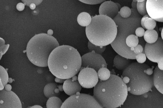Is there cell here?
Returning <instances> with one entry per match:
<instances>
[{
    "label": "cell",
    "instance_id": "cell-1",
    "mask_svg": "<svg viewBox=\"0 0 163 108\" xmlns=\"http://www.w3.org/2000/svg\"><path fill=\"white\" fill-rule=\"evenodd\" d=\"M48 65L56 77L67 79L78 73L82 65L81 57L75 48L62 45L55 48L50 55Z\"/></svg>",
    "mask_w": 163,
    "mask_h": 108
},
{
    "label": "cell",
    "instance_id": "cell-2",
    "mask_svg": "<svg viewBox=\"0 0 163 108\" xmlns=\"http://www.w3.org/2000/svg\"><path fill=\"white\" fill-rule=\"evenodd\" d=\"M128 94L126 84L121 78L115 75H111L107 80H99L93 90V97L102 108L121 107Z\"/></svg>",
    "mask_w": 163,
    "mask_h": 108
},
{
    "label": "cell",
    "instance_id": "cell-3",
    "mask_svg": "<svg viewBox=\"0 0 163 108\" xmlns=\"http://www.w3.org/2000/svg\"><path fill=\"white\" fill-rule=\"evenodd\" d=\"M121 78L126 85L128 92L134 95L148 93L154 85L153 69L144 63H132L123 71Z\"/></svg>",
    "mask_w": 163,
    "mask_h": 108
},
{
    "label": "cell",
    "instance_id": "cell-4",
    "mask_svg": "<svg viewBox=\"0 0 163 108\" xmlns=\"http://www.w3.org/2000/svg\"><path fill=\"white\" fill-rule=\"evenodd\" d=\"M131 9L132 14L128 18L122 17L119 12L118 14L113 20L117 25V33L114 41L111 44L119 55L128 59L134 60L136 59L137 55L127 46L126 40L129 35L135 34L136 30L141 25L140 14L137 10L133 8Z\"/></svg>",
    "mask_w": 163,
    "mask_h": 108
},
{
    "label": "cell",
    "instance_id": "cell-5",
    "mask_svg": "<svg viewBox=\"0 0 163 108\" xmlns=\"http://www.w3.org/2000/svg\"><path fill=\"white\" fill-rule=\"evenodd\" d=\"M92 18L91 22L85 29L89 41L98 46H106L111 44L117 33L115 21L105 15H96Z\"/></svg>",
    "mask_w": 163,
    "mask_h": 108
},
{
    "label": "cell",
    "instance_id": "cell-6",
    "mask_svg": "<svg viewBox=\"0 0 163 108\" xmlns=\"http://www.w3.org/2000/svg\"><path fill=\"white\" fill-rule=\"evenodd\" d=\"M57 40L45 33L35 35L27 44L26 51L29 59L39 67L48 66V61L52 52L59 46Z\"/></svg>",
    "mask_w": 163,
    "mask_h": 108
},
{
    "label": "cell",
    "instance_id": "cell-7",
    "mask_svg": "<svg viewBox=\"0 0 163 108\" xmlns=\"http://www.w3.org/2000/svg\"><path fill=\"white\" fill-rule=\"evenodd\" d=\"M61 108H102L93 96L80 92L67 99Z\"/></svg>",
    "mask_w": 163,
    "mask_h": 108
},
{
    "label": "cell",
    "instance_id": "cell-8",
    "mask_svg": "<svg viewBox=\"0 0 163 108\" xmlns=\"http://www.w3.org/2000/svg\"><path fill=\"white\" fill-rule=\"evenodd\" d=\"M82 65L80 71L86 67L93 68L97 72L102 67H107L106 62L99 54L94 51L85 54L81 57Z\"/></svg>",
    "mask_w": 163,
    "mask_h": 108
},
{
    "label": "cell",
    "instance_id": "cell-9",
    "mask_svg": "<svg viewBox=\"0 0 163 108\" xmlns=\"http://www.w3.org/2000/svg\"><path fill=\"white\" fill-rule=\"evenodd\" d=\"M144 53L151 61L158 63L163 60V40L158 37L156 41L153 43H146Z\"/></svg>",
    "mask_w": 163,
    "mask_h": 108
},
{
    "label": "cell",
    "instance_id": "cell-10",
    "mask_svg": "<svg viewBox=\"0 0 163 108\" xmlns=\"http://www.w3.org/2000/svg\"><path fill=\"white\" fill-rule=\"evenodd\" d=\"M98 79L97 72L90 67H86L80 70L78 77L81 86L86 88H91L95 86Z\"/></svg>",
    "mask_w": 163,
    "mask_h": 108
},
{
    "label": "cell",
    "instance_id": "cell-11",
    "mask_svg": "<svg viewBox=\"0 0 163 108\" xmlns=\"http://www.w3.org/2000/svg\"><path fill=\"white\" fill-rule=\"evenodd\" d=\"M19 98L14 92L3 89L0 91V108H22Z\"/></svg>",
    "mask_w": 163,
    "mask_h": 108
},
{
    "label": "cell",
    "instance_id": "cell-12",
    "mask_svg": "<svg viewBox=\"0 0 163 108\" xmlns=\"http://www.w3.org/2000/svg\"><path fill=\"white\" fill-rule=\"evenodd\" d=\"M148 14L156 21L163 22V0H147Z\"/></svg>",
    "mask_w": 163,
    "mask_h": 108
},
{
    "label": "cell",
    "instance_id": "cell-13",
    "mask_svg": "<svg viewBox=\"0 0 163 108\" xmlns=\"http://www.w3.org/2000/svg\"><path fill=\"white\" fill-rule=\"evenodd\" d=\"M82 87L77 76L76 75L66 79L63 84L64 91L67 95L70 96L75 95L77 93L80 92Z\"/></svg>",
    "mask_w": 163,
    "mask_h": 108
},
{
    "label": "cell",
    "instance_id": "cell-14",
    "mask_svg": "<svg viewBox=\"0 0 163 108\" xmlns=\"http://www.w3.org/2000/svg\"><path fill=\"white\" fill-rule=\"evenodd\" d=\"M119 10L116 4L111 1L103 3L99 8V15L109 17L112 20L118 14Z\"/></svg>",
    "mask_w": 163,
    "mask_h": 108
},
{
    "label": "cell",
    "instance_id": "cell-15",
    "mask_svg": "<svg viewBox=\"0 0 163 108\" xmlns=\"http://www.w3.org/2000/svg\"><path fill=\"white\" fill-rule=\"evenodd\" d=\"M153 82L156 89L163 94V70H160L158 66L153 71Z\"/></svg>",
    "mask_w": 163,
    "mask_h": 108
},
{
    "label": "cell",
    "instance_id": "cell-16",
    "mask_svg": "<svg viewBox=\"0 0 163 108\" xmlns=\"http://www.w3.org/2000/svg\"><path fill=\"white\" fill-rule=\"evenodd\" d=\"M132 63L130 59H128L119 55H117L114 61V66L119 70L124 71Z\"/></svg>",
    "mask_w": 163,
    "mask_h": 108
},
{
    "label": "cell",
    "instance_id": "cell-17",
    "mask_svg": "<svg viewBox=\"0 0 163 108\" xmlns=\"http://www.w3.org/2000/svg\"><path fill=\"white\" fill-rule=\"evenodd\" d=\"M58 85L55 83H51L47 84L44 89V94L45 96L47 98L52 97L58 96L59 94L55 92V89L57 88Z\"/></svg>",
    "mask_w": 163,
    "mask_h": 108
},
{
    "label": "cell",
    "instance_id": "cell-18",
    "mask_svg": "<svg viewBox=\"0 0 163 108\" xmlns=\"http://www.w3.org/2000/svg\"><path fill=\"white\" fill-rule=\"evenodd\" d=\"M92 18L89 13L87 12H82L80 13L77 17L78 24L81 26L87 27L92 21Z\"/></svg>",
    "mask_w": 163,
    "mask_h": 108
},
{
    "label": "cell",
    "instance_id": "cell-19",
    "mask_svg": "<svg viewBox=\"0 0 163 108\" xmlns=\"http://www.w3.org/2000/svg\"><path fill=\"white\" fill-rule=\"evenodd\" d=\"M158 38L157 31L154 30H148L145 32L144 38L145 41L149 43H153L156 42Z\"/></svg>",
    "mask_w": 163,
    "mask_h": 108
},
{
    "label": "cell",
    "instance_id": "cell-20",
    "mask_svg": "<svg viewBox=\"0 0 163 108\" xmlns=\"http://www.w3.org/2000/svg\"><path fill=\"white\" fill-rule=\"evenodd\" d=\"M63 104L60 99L57 96L48 98L46 104L47 108H60Z\"/></svg>",
    "mask_w": 163,
    "mask_h": 108
},
{
    "label": "cell",
    "instance_id": "cell-21",
    "mask_svg": "<svg viewBox=\"0 0 163 108\" xmlns=\"http://www.w3.org/2000/svg\"><path fill=\"white\" fill-rule=\"evenodd\" d=\"M126 43L129 47L131 48V51H134V48L139 44V40L136 35H129L126 39Z\"/></svg>",
    "mask_w": 163,
    "mask_h": 108
},
{
    "label": "cell",
    "instance_id": "cell-22",
    "mask_svg": "<svg viewBox=\"0 0 163 108\" xmlns=\"http://www.w3.org/2000/svg\"><path fill=\"white\" fill-rule=\"evenodd\" d=\"M0 91H1L4 89V86L7 84L9 78L7 71L1 66H0Z\"/></svg>",
    "mask_w": 163,
    "mask_h": 108
},
{
    "label": "cell",
    "instance_id": "cell-23",
    "mask_svg": "<svg viewBox=\"0 0 163 108\" xmlns=\"http://www.w3.org/2000/svg\"><path fill=\"white\" fill-rule=\"evenodd\" d=\"M98 78L102 81L107 80L110 77V72L107 67H102L97 72Z\"/></svg>",
    "mask_w": 163,
    "mask_h": 108
},
{
    "label": "cell",
    "instance_id": "cell-24",
    "mask_svg": "<svg viewBox=\"0 0 163 108\" xmlns=\"http://www.w3.org/2000/svg\"><path fill=\"white\" fill-rule=\"evenodd\" d=\"M88 47L90 52L93 51L100 55L105 51L106 48V46H97L90 41H89L88 43Z\"/></svg>",
    "mask_w": 163,
    "mask_h": 108
},
{
    "label": "cell",
    "instance_id": "cell-25",
    "mask_svg": "<svg viewBox=\"0 0 163 108\" xmlns=\"http://www.w3.org/2000/svg\"><path fill=\"white\" fill-rule=\"evenodd\" d=\"M147 0L143 2H137V8L139 14L144 16L148 14L146 8Z\"/></svg>",
    "mask_w": 163,
    "mask_h": 108
},
{
    "label": "cell",
    "instance_id": "cell-26",
    "mask_svg": "<svg viewBox=\"0 0 163 108\" xmlns=\"http://www.w3.org/2000/svg\"><path fill=\"white\" fill-rule=\"evenodd\" d=\"M144 25L145 28L148 30H153L156 26V22L155 20L150 17L145 21Z\"/></svg>",
    "mask_w": 163,
    "mask_h": 108
},
{
    "label": "cell",
    "instance_id": "cell-27",
    "mask_svg": "<svg viewBox=\"0 0 163 108\" xmlns=\"http://www.w3.org/2000/svg\"><path fill=\"white\" fill-rule=\"evenodd\" d=\"M119 12L122 17L127 19L131 16L132 14V11L129 7L125 6L121 8Z\"/></svg>",
    "mask_w": 163,
    "mask_h": 108
},
{
    "label": "cell",
    "instance_id": "cell-28",
    "mask_svg": "<svg viewBox=\"0 0 163 108\" xmlns=\"http://www.w3.org/2000/svg\"><path fill=\"white\" fill-rule=\"evenodd\" d=\"M4 44V40L1 38V60L3 55L6 53L10 47V44L5 45Z\"/></svg>",
    "mask_w": 163,
    "mask_h": 108
},
{
    "label": "cell",
    "instance_id": "cell-29",
    "mask_svg": "<svg viewBox=\"0 0 163 108\" xmlns=\"http://www.w3.org/2000/svg\"><path fill=\"white\" fill-rule=\"evenodd\" d=\"M43 1V0H21L25 6L28 7H29L31 4H35L36 6H38L42 3Z\"/></svg>",
    "mask_w": 163,
    "mask_h": 108
},
{
    "label": "cell",
    "instance_id": "cell-30",
    "mask_svg": "<svg viewBox=\"0 0 163 108\" xmlns=\"http://www.w3.org/2000/svg\"><path fill=\"white\" fill-rule=\"evenodd\" d=\"M136 59L140 64H143L146 62L147 57L145 53H142L138 54L136 56Z\"/></svg>",
    "mask_w": 163,
    "mask_h": 108
},
{
    "label": "cell",
    "instance_id": "cell-31",
    "mask_svg": "<svg viewBox=\"0 0 163 108\" xmlns=\"http://www.w3.org/2000/svg\"><path fill=\"white\" fill-rule=\"evenodd\" d=\"M79 1L85 4L94 5V4H101L106 0H79Z\"/></svg>",
    "mask_w": 163,
    "mask_h": 108
},
{
    "label": "cell",
    "instance_id": "cell-32",
    "mask_svg": "<svg viewBox=\"0 0 163 108\" xmlns=\"http://www.w3.org/2000/svg\"><path fill=\"white\" fill-rule=\"evenodd\" d=\"M145 32V31L143 28H141V27H139L136 30L135 33V35L138 37L141 38L143 36Z\"/></svg>",
    "mask_w": 163,
    "mask_h": 108
},
{
    "label": "cell",
    "instance_id": "cell-33",
    "mask_svg": "<svg viewBox=\"0 0 163 108\" xmlns=\"http://www.w3.org/2000/svg\"><path fill=\"white\" fill-rule=\"evenodd\" d=\"M144 49L141 44H138L137 46L134 48V52L136 54L144 53Z\"/></svg>",
    "mask_w": 163,
    "mask_h": 108
},
{
    "label": "cell",
    "instance_id": "cell-34",
    "mask_svg": "<svg viewBox=\"0 0 163 108\" xmlns=\"http://www.w3.org/2000/svg\"><path fill=\"white\" fill-rule=\"evenodd\" d=\"M25 6L24 4L22 3L18 4L16 6L17 10L19 11H23L25 8Z\"/></svg>",
    "mask_w": 163,
    "mask_h": 108
},
{
    "label": "cell",
    "instance_id": "cell-35",
    "mask_svg": "<svg viewBox=\"0 0 163 108\" xmlns=\"http://www.w3.org/2000/svg\"><path fill=\"white\" fill-rule=\"evenodd\" d=\"M150 17L149 16L148 14L144 16L142 18L141 20V25L142 28L145 29H146L145 28L144 24L145 21L148 18Z\"/></svg>",
    "mask_w": 163,
    "mask_h": 108
},
{
    "label": "cell",
    "instance_id": "cell-36",
    "mask_svg": "<svg viewBox=\"0 0 163 108\" xmlns=\"http://www.w3.org/2000/svg\"><path fill=\"white\" fill-rule=\"evenodd\" d=\"M65 79H63L56 77L55 79L56 82L60 83H64Z\"/></svg>",
    "mask_w": 163,
    "mask_h": 108
},
{
    "label": "cell",
    "instance_id": "cell-37",
    "mask_svg": "<svg viewBox=\"0 0 163 108\" xmlns=\"http://www.w3.org/2000/svg\"><path fill=\"white\" fill-rule=\"evenodd\" d=\"M158 67L159 69L162 70H163V60L158 62Z\"/></svg>",
    "mask_w": 163,
    "mask_h": 108
},
{
    "label": "cell",
    "instance_id": "cell-38",
    "mask_svg": "<svg viewBox=\"0 0 163 108\" xmlns=\"http://www.w3.org/2000/svg\"><path fill=\"white\" fill-rule=\"evenodd\" d=\"M12 88V86L10 84H7L4 86V89H5L6 91H10Z\"/></svg>",
    "mask_w": 163,
    "mask_h": 108
},
{
    "label": "cell",
    "instance_id": "cell-39",
    "mask_svg": "<svg viewBox=\"0 0 163 108\" xmlns=\"http://www.w3.org/2000/svg\"><path fill=\"white\" fill-rule=\"evenodd\" d=\"M137 2H133L132 3V6L133 8L135 9H137Z\"/></svg>",
    "mask_w": 163,
    "mask_h": 108
},
{
    "label": "cell",
    "instance_id": "cell-40",
    "mask_svg": "<svg viewBox=\"0 0 163 108\" xmlns=\"http://www.w3.org/2000/svg\"><path fill=\"white\" fill-rule=\"evenodd\" d=\"M58 88L59 90L60 91L62 92L64 91L63 88V85H58Z\"/></svg>",
    "mask_w": 163,
    "mask_h": 108
},
{
    "label": "cell",
    "instance_id": "cell-41",
    "mask_svg": "<svg viewBox=\"0 0 163 108\" xmlns=\"http://www.w3.org/2000/svg\"><path fill=\"white\" fill-rule=\"evenodd\" d=\"M36 5L34 4H31V5L29 7L30 8L31 10H34L36 8Z\"/></svg>",
    "mask_w": 163,
    "mask_h": 108
},
{
    "label": "cell",
    "instance_id": "cell-42",
    "mask_svg": "<svg viewBox=\"0 0 163 108\" xmlns=\"http://www.w3.org/2000/svg\"><path fill=\"white\" fill-rule=\"evenodd\" d=\"M47 33L49 36H52L53 34V31L52 30H49L48 31Z\"/></svg>",
    "mask_w": 163,
    "mask_h": 108
},
{
    "label": "cell",
    "instance_id": "cell-43",
    "mask_svg": "<svg viewBox=\"0 0 163 108\" xmlns=\"http://www.w3.org/2000/svg\"><path fill=\"white\" fill-rule=\"evenodd\" d=\"M28 108H43V107L42 106H41L40 105H36L33 106L32 107H29Z\"/></svg>",
    "mask_w": 163,
    "mask_h": 108
},
{
    "label": "cell",
    "instance_id": "cell-44",
    "mask_svg": "<svg viewBox=\"0 0 163 108\" xmlns=\"http://www.w3.org/2000/svg\"><path fill=\"white\" fill-rule=\"evenodd\" d=\"M55 93L58 94H60V91L59 90V89L57 88L56 89H55Z\"/></svg>",
    "mask_w": 163,
    "mask_h": 108
},
{
    "label": "cell",
    "instance_id": "cell-45",
    "mask_svg": "<svg viewBox=\"0 0 163 108\" xmlns=\"http://www.w3.org/2000/svg\"><path fill=\"white\" fill-rule=\"evenodd\" d=\"M12 82H13L12 79L11 78H9L8 83H12Z\"/></svg>",
    "mask_w": 163,
    "mask_h": 108
},
{
    "label": "cell",
    "instance_id": "cell-46",
    "mask_svg": "<svg viewBox=\"0 0 163 108\" xmlns=\"http://www.w3.org/2000/svg\"><path fill=\"white\" fill-rule=\"evenodd\" d=\"M116 4L117 5V7H118V8L119 10H120L121 8V6L120 5V4H119L118 3H116Z\"/></svg>",
    "mask_w": 163,
    "mask_h": 108
},
{
    "label": "cell",
    "instance_id": "cell-47",
    "mask_svg": "<svg viewBox=\"0 0 163 108\" xmlns=\"http://www.w3.org/2000/svg\"><path fill=\"white\" fill-rule=\"evenodd\" d=\"M161 38L162 40H163V28L162 29L161 31Z\"/></svg>",
    "mask_w": 163,
    "mask_h": 108
},
{
    "label": "cell",
    "instance_id": "cell-48",
    "mask_svg": "<svg viewBox=\"0 0 163 108\" xmlns=\"http://www.w3.org/2000/svg\"><path fill=\"white\" fill-rule=\"evenodd\" d=\"M138 2H143L145 1L146 0H137Z\"/></svg>",
    "mask_w": 163,
    "mask_h": 108
},
{
    "label": "cell",
    "instance_id": "cell-49",
    "mask_svg": "<svg viewBox=\"0 0 163 108\" xmlns=\"http://www.w3.org/2000/svg\"><path fill=\"white\" fill-rule=\"evenodd\" d=\"M133 2H138L137 0H133Z\"/></svg>",
    "mask_w": 163,
    "mask_h": 108
}]
</instances>
